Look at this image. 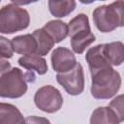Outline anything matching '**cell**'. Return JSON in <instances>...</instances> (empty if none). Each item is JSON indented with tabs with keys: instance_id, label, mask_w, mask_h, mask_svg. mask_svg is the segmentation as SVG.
I'll return each mask as SVG.
<instances>
[{
	"instance_id": "9",
	"label": "cell",
	"mask_w": 124,
	"mask_h": 124,
	"mask_svg": "<svg viewBox=\"0 0 124 124\" xmlns=\"http://www.w3.org/2000/svg\"><path fill=\"white\" fill-rule=\"evenodd\" d=\"M11 42L13 48L16 53L24 54V55H30L34 53L36 54L38 46H37V41L32 34L16 36L13 38Z\"/></svg>"
},
{
	"instance_id": "13",
	"label": "cell",
	"mask_w": 124,
	"mask_h": 124,
	"mask_svg": "<svg viewBox=\"0 0 124 124\" xmlns=\"http://www.w3.org/2000/svg\"><path fill=\"white\" fill-rule=\"evenodd\" d=\"M90 124H119V120L109 107H100L92 112Z\"/></svg>"
},
{
	"instance_id": "20",
	"label": "cell",
	"mask_w": 124,
	"mask_h": 124,
	"mask_svg": "<svg viewBox=\"0 0 124 124\" xmlns=\"http://www.w3.org/2000/svg\"><path fill=\"white\" fill-rule=\"evenodd\" d=\"M10 63L9 62H6L5 60H1V75L10 71Z\"/></svg>"
},
{
	"instance_id": "10",
	"label": "cell",
	"mask_w": 124,
	"mask_h": 124,
	"mask_svg": "<svg viewBox=\"0 0 124 124\" xmlns=\"http://www.w3.org/2000/svg\"><path fill=\"white\" fill-rule=\"evenodd\" d=\"M103 52L111 66H119L124 62V44L121 42L104 44Z\"/></svg>"
},
{
	"instance_id": "14",
	"label": "cell",
	"mask_w": 124,
	"mask_h": 124,
	"mask_svg": "<svg viewBox=\"0 0 124 124\" xmlns=\"http://www.w3.org/2000/svg\"><path fill=\"white\" fill-rule=\"evenodd\" d=\"M43 29L53 39L55 43L63 41L69 35L68 25L61 20H50L43 27Z\"/></svg>"
},
{
	"instance_id": "11",
	"label": "cell",
	"mask_w": 124,
	"mask_h": 124,
	"mask_svg": "<svg viewBox=\"0 0 124 124\" xmlns=\"http://www.w3.org/2000/svg\"><path fill=\"white\" fill-rule=\"evenodd\" d=\"M0 124H25V119L16 106L1 103Z\"/></svg>"
},
{
	"instance_id": "1",
	"label": "cell",
	"mask_w": 124,
	"mask_h": 124,
	"mask_svg": "<svg viewBox=\"0 0 124 124\" xmlns=\"http://www.w3.org/2000/svg\"><path fill=\"white\" fill-rule=\"evenodd\" d=\"M91 74V95L96 99L113 97L121 86V77L111 65H106L94 70Z\"/></svg>"
},
{
	"instance_id": "7",
	"label": "cell",
	"mask_w": 124,
	"mask_h": 124,
	"mask_svg": "<svg viewBox=\"0 0 124 124\" xmlns=\"http://www.w3.org/2000/svg\"><path fill=\"white\" fill-rule=\"evenodd\" d=\"M57 82L70 95H79L84 88L83 69L80 63H77L74 69L66 73H59L56 76Z\"/></svg>"
},
{
	"instance_id": "3",
	"label": "cell",
	"mask_w": 124,
	"mask_h": 124,
	"mask_svg": "<svg viewBox=\"0 0 124 124\" xmlns=\"http://www.w3.org/2000/svg\"><path fill=\"white\" fill-rule=\"evenodd\" d=\"M68 28L72 48L78 54H81L95 41V35L91 32L88 16L84 14H78L75 16L69 22Z\"/></svg>"
},
{
	"instance_id": "18",
	"label": "cell",
	"mask_w": 124,
	"mask_h": 124,
	"mask_svg": "<svg viewBox=\"0 0 124 124\" xmlns=\"http://www.w3.org/2000/svg\"><path fill=\"white\" fill-rule=\"evenodd\" d=\"M0 47H1V57L2 58H11L14 53V48L12 42L7 40L5 37L0 38Z\"/></svg>"
},
{
	"instance_id": "8",
	"label": "cell",
	"mask_w": 124,
	"mask_h": 124,
	"mask_svg": "<svg viewBox=\"0 0 124 124\" xmlns=\"http://www.w3.org/2000/svg\"><path fill=\"white\" fill-rule=\"evenodd\" d=\"M75 54L66 47H57L51 53V65L54 71L66 73L71 71L77 65Z\"/></svg>"
},
{
	"instance_id": "16",
	"label": "cell",
	"mask_w": 124,
	"mask_h": 124,
	"mask_svg": "<svg viewBox=\"0 0 124 124\" xmlns=\"http://www.w3.org/2000/svg\"><path fill=\"white\" fill-rule=\"evenodd\" d=\"M76 8V2L73 0L67 1H48V9L52 16L63 17L71 14Z\"/></svg>"
},
{
	"instance_id": "2",
	"label": "cell",
	"mask_w": 124,
	"mask_h": 124,
	"mask_svg": "<svg viewBox=\"0 0 124 124\" xmlns=\"http://www.w3.org/2000/svg\"><path fill=\"white\" fill-rule=\"evenodd\" d=\"M93 20L98 30L103 33L124 26V1L97 7L93 12Z\"/></svg>"
},
{
	"instance_id": "19",
	"label": "cell",
	"mask_w": 124,
	"mask_h": 124,
	"mask_svg": "<svg viewBox=\"0 0 124 124\" xmlns=\"http://www.w3.org/2000/svg\"><path fill=\"white\" fill-rule=\"evenodd\" d=\"M25 124H50V121L45 117L31 115L25 118Z\"/></svg>"
},
{
	"instance_id": "6",
	"label": "cell",
	"mask_w": 124,
	"mask_h": 124,
	"mask_svg": "<svg viewBox=\"0 0 124 124\" xmlns=\"http://www.w3.org/2000/svg\"><path fill=\"white\" fill-rule=\"evenodd\" d=\"M34 102L41 110L53 113L59 110L63 105V97L60 91L51 85H45L39 88L34 96Z\"/></svg>"
},
{
	"instance_id": "17",
	"label": "cell",
	"mask_w": 124,
	"mask_h": 124,
	"mask_svg": "<svg viewBox=\"0 0 124 124\" xmlns=\"http://www.w3.org/2000/svg\"><path fill=\"white\" fill-rule=\"evenodd\" d=\"M109 108L114 111L119 122L124 121V94L115 97L109 103Z\"/></svg>"
},
{
	"instance_id": "5",
	"label": "cell",
	"mask_w": 124,
	"mask_h": 124,
	"mask_svg": "<svg viewBox=\"0 0 124 124\" xmlns=\"http://www.w3.org/2000/svg\"><path fill=\"white\" fill-rule=\"evenodd\" d=\"M27 91L25 75L18 68L1 75L0 78V96L2 98H19Z\"/></svg>"
},
{
	"instance_id": "4",
	"label": "cell",
	"mask_w": 124,
	"mask_h": 124,
	"mask_svg": "<svg viewBox=\"0 0 124 124\" xmlns=\"http://www.w3.org/2000/svg\"><path fill=\"white\" fill-rule=\"evenodd\" d=\"M30 17L28 12L11 3L5 5L0 11V32L2 34H13L28 27Z\"/></svg>"
},
{
	"instance_id": "12",
	"label": "cell",
	"mask_w": 124,
	"mask_h": 124,
	"mask_svg": "<svg viewBox=\"0 0 124 124\" xmlns=\"http://www.w3.org/2000/svg\"><path fill=\"white\" fill-rule=\"evenodd\" d=\"M18 64L27 70L37 72L39 75H44L47 72V64L46 59L37 54L23 55L18 59Z\"/></svg>"
},
{
	"instance_id": "15",
	"label": "cell",
	"mask_w": 124,
	"mask_h": 124,
	"mask_svg": "<svg viewBox=\"0 0 124 124\" xmlns=\"http://www.w3.org/2000/svg\"><path fill=\"white\" fill-rule=\"evenodd\" d=\"M32 35L35 37L36 41H37V51L36 54L39 56H44L46 55L49 50L52 48V46H54L55 42L53 41V39L43 29H36Z\"/></svg>"
}]
</instances>
